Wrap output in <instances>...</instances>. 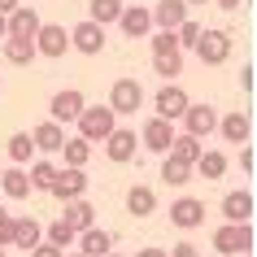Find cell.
<instances>
[{
	"label": "cell",
	"mask_w": 257,
	"mask_h": 257,
	"mask_svg": "<svg viewBox=\"0 0 257 257\" xmlns=\"http://www.w3.org/2000/svg\"><path fill=\"white\" fill-rule=\"evenodd\" d=\"M149 14H153V27H162V31H179L183 22H188V5H183V0H157Z\"/></svg>",
	"instance_id": "14"
},
{
	"label": "cell",
	"mask_w": 257,
	"mask_h": 257,
	"mask_svg": "<svg viewBox=\"0 0 257 257\" xmlns=\"http://www.w3.org/2000/svg\"><path fill=\"white\" fill-rule=\"evenodd\" d=\"M240 87H244V92H253V66L240 70Z\"/></svg>",
	"instance_id": "40"
},
{
	"label": "cell",
	"mask_w": 257,
	"mask_h": 257,
	"mask_svg": "<svg viewBox=\"0 0 257 257\" xmlns=\"http://www.w3.org/2000/svg\"><path fill=\"white\" fill-rule=\"evenodd\" d=\"M218 9H240V0H218Z\"/></svg>",
	"instance_id": "44"
},
{
	"label": "cell",
	"mask_w": 257,
	"mask_h": 257,
	"mask_svg": "<svg viewBox=\"0 0 257 257\" xmlns=\"http://www.w3.org/2000/svg\"><path fill=\"white\" fill-rule=\"evenodd\" d=\"M192 170H196V175H205V179H222V175H227V157H222L218 149H209V153H201V157H196V166H192Z\"/></svg>",
	"instance_id": "29"
},
{
	"label": "cell",
	"mask_w": 257,
	"mask_h": 257,
	"mask_svg": "<svg viewBox=\"0 0 257 257\" xmlns=\"http://www.w3.org/2000/svg\"><path fill=\"white\" fill-rule=\"evenodd\" d=\"M31 149H35V144H31L27 131H14V136H9V157H14L18 166H27V162H31Z\"/></svg>",
	"instance_id": "33"
},
{
	"label": "cell",
	"mask_w": 257,
	"mask_h": 257,
	"mask_svg": "<svg viewBox=\"0 0 257 257\" xmlns=\"http://www.w3.org/2000/svg\"><path fill=\"white\" fill-rule=\"evenodd\" d=\"M183 5H209V0H183Z\"/></svg>",
	"instance_id": "45"
},
{
	"label": "cell",
	"mask_w": 257,
	"mask_h": 257,
	"mask_svg": "<svg viewBox=\"0 0 257 257\" xmlns=\"http://www.w3.org/2000/svg\"><path fill=\"white\" fill-rule=\"evenodd\" d=\"M201 22H192V18H188V22H183V27H179L175 31V40H179V53H183V48H196V40H201Z\"/></svg>",
	"instance_id": "35"
},
{
	"label": "cell",
	"mask_w": 257,
	"mask_h": 257,
	"mask_svg": "<svg viewBox=\"0 0 257 257\" xmlns=\"http://www.w3.org/2000/svg\"><path fill=\"white\" fill-rule=\"evenodd\" d=\"M14 218L18 214H9V209L0 205V248H9V240H14Z\"/></svg>",
	"instance_id": "37"
},
{
	"label": "cell",
	"mask_w": 257,
	"mask_h": 257,
	"mask_svg": "<svg viewBox=\"0 0 257 257\" xmlns=\"http://www.w3.org/2000/svg\"><path fill=\"white\" fill-rule=\"evenodd\" d=\"M205 153V144L201 140H192V136H175L170 140V153L166 157H175V162H183V166H196V157Z\"/></svg>",
	"instance_id": "26"
},
{
	"label": "cell",
	"mask_w": 257,
	"mask_h": 257,
	"mask_svg": "<svg viewBox=\"0 0 257 257\" xmlns=\"http://www.w3.org/2000/svg\"><path fill=\"white\" fill-rule=\"evenodd\" d=\"M0 257H5V248H0Z\"/></svg>",
	"instance_id": "48"
},
{
	"label": "cell",
	"mask_w": 257,
	"mask_h": 257,
	"mask_svg": "<svg viewBox=\"0 0 257 257\" xmlns=\"http://www.w3.org/2000/svg\"><path fill=\"white\" fill-rule=\"evenodd\" d=\"M153 70L162 74L166 83L175 79V74H183V53H170V57H153Z\"/></svg>",
	"instance_id": "34"
},
{
	"label": "cell",
	"mask_w": 257,
	"mask_h": 257,
	"mask_svg": "<svg viewBox=\"0 0 257 257\" xmlns=\"http://www.w3.org/2000/svg\"><path fill=\"white\" fill-rule=\"evenodd\" d=\"M70 48V31L57 27V22H40L35 31V57H66Z\"/></svg>",
	"instance_id": "5"
},
{
	"label": "cell",
	"mask_w": 257,
	"mask_h": 257,
	"mask_svg": "<svg viewBox=\"0 0 257 257\" xmlns=\"http://www.w3.org/2000/svg\"><path fill=\"white\" fill-rule=\"evenodd\" d=\"M136 144H140L136 131H126V126H113V136L105 140L109 162H131V157H136Z\"/></svg>",
	"instance_id": "17"
},
{
	"label": "cell",
	"mask_w": 257,
	"mask_h": 257,
	"mask_svg": "<svg viewBox=\"0 0 257 257\" xmlns=\"http://www.w3.org/2000/svg\"><path fill=\"white\" fill-rule=\"evenodd\" d=\"M31 257H66V253L53 248V244H40V248H31Z\"/></svg>",
	"instance_id": "39"
},
{
	"label": "cell",
	"mask_w": 257,
	"mask_h": 257,
	"mask_svg": "<svg viewBox=\"0 0 257 257\" xmlns=\"http://www.w3.org/2000/svg\"><path fill=\"white\" fill-rule=\"evenodd\" d=\"M136 257H170L166 248H136Z\"/></svg>",
	"instance_id": "43"
},
{
	"label": "cell",
	"mask_w": 257,
	"mask_h": 257,
	"mask_svg": "<svg viewBox=\"0 0 257 257\" xmlns=\"http://www.w3.org/2000/svg\"><path fill=\"white\" fill-rule=\"evenodd\" d=\"M175 122H162V118H149L144 122V131H140V144L149 153H170V140H175Z\"/></svg>",
	"instance_id": "11"
},
{
	"label": "cell",
	"mask_w": 257,
	"mask_h": 257,
	"mask_svg": "<svg viewBox=\"0 0 257 257\" xmlns=\"http://www.w3.org/2000/svg\"><path fill=\"white\" fill-rule=\"evenodd\" d=\"M27 179H31V188H40V192H48V188H53V179H57V166L48 162V157H40V162H31Z\"/></svg>",
	"instance_id": "30"
},
{
	"label": "cell",
	"mask_w": 257,
	"mask_h": 257,
	"mask_svg": "<svg viewBox=\"0 0 257 257\" xmlns=\"http://www.w3.org/2000/svg\"><path fill=\"white\" fill-rule=\"evenodd\" d=\"M0 53H5V61H14V66H27V61H35V40H5Z\"/></svg>",
	"instance_id": "28"
},
{
	"label": "cell",
	"mask_w": 257,
	"mask_h": 257,
	"mask_svg": "<svg viewBox=\"0 0 257 257\" xmlns=\"http://www.w3.org/2000/svg\"><path fill=\"white\" fill-rule=\"evenodd\" d=\"M153 209H157V192H153V188L136 183V188L126 192V214H136V218H149Z\"/></svg>",
	"instance_id": "24"
},
{
	"label": "cell",
	"mask_w": 257,
	"mask_h": 257,
	"mask_svg": "<svg viewBox=\"0 0 257 257\" xmlns=\"http://www.w3.org/2000/svg\"><path fill=\"white\" fill-rule=\"evenodd\" d=\"M31 144L40 153H61V144H66V126H57V122H40L35 131H31Z\"/></svg>",
	"instance_id": "22"
},
{
	"label": "cell",
	"mask_w": 257,
	"mask_h": 257,
	"mask_svg": "<svg viewBox=\"0 0 257 257\" xmlns=\"http://www.w3.org/2000/svg\"><path fill=\"white\" fill-rule=\"evenodd\" d=\"M18 5H22V0H0V18H9L18 9Z\"/></svg>",
	"instance_id": "42"
},
{
	"label": "cell",
	"mask_w": 257,
	"mask_h": 257,
	"mask_svg": "<svg viewBox=\"0 0 257 257\" xmlns=\"http://www.w3.org/2000/svg\"><path fill=\"white\" fill-rule=\"evenodd\" d=\"M83 105H87V100H83L79 87H66V92H57L53 100H48V109H53V118H48V122H57V126H61V122H74L83 113Z\"/></svg>",
	"instance_id": "10"
},
{
	"label": "cell",
	"mask_w": 257,
	"mask_h": 257,
	"mask_svg": "<svg viewBox=\"0 0 257 257\" xmlns=\"http://www.w3.org/2000/svg\"><path fill=\"white\" fill-rule=\"evenodd\" d=\"M209 131H218V109L214 105H188V113H183V136L205 140Z\"/></svg>",
	"instance_id": "7"
},
{
	"label": "cell",
	"mask_w": 257,
	"mask_h": 257,
	"mask_svg": "<svg viewBox=\"0 0 257 257\" xmlns=\"http://www.w3.org/2000/svg\"><path fill=\"white\" fill-rule=\"evenodd\" d=\"M170 222L183 227V231L201 227V222H205V201H196V196H179V201L170 205Z\"/></svg>",
	"instance_id": "13"
},
{
	"label": "cell",
	"mask_w": 257,
	"mask_h": 257,
	"mask_svg": "<svg viewBox=\"0 0 257 257\" xmlns=\"http://www.w3.org/2000/svg\"><path fill=\"white\" fill-rule=\"evenodd\" d=\"M140 105H144V87H140L136 79H118L109 87V109H113V113H136Z\"/></svg>",
	"instance_id": "6"
},
{
	"label": "cell",
	"mask_w": 257,
	"mask_h": 257,
	"mask_svg": "<svg viewBox=\"0 0 257 257\" xmlns=\"http://www.w3.org/2000/svg\"><path fill=\"white\" fill-rule=\"evenodd\" d=\"M74 244H79V257H109V253H113V235H109V231H100V227L83 231Z\"/></svg>",
	"instance_id": "19"
},
{
	"label": "cell",
	"mask_w": 257,
	"mask_h": 257,
	"mask_svg": "<svg viewBox=\"0 0 257 257\" xmlns=\"http://www.w3.org/2000/svg\"><path fill=\"white\" fill-rule=\"evenodd\" d=\"M35 31H40V14L31 5H18L14 14L5 18V40H35Z\"/></svg>",
	"instance_id": "8"
},
{
	"label": "cell",
	"mask_w": 257,
	"mask_h": 257,
	"mask_svg": "<svg viewBox=\"0 0 257 257\" xmlns=\"http://www.w3.org/2000/svg\"><path fill=\"white\" fill-rule=\"evenodd\" d=\"M118 18H122V0H87V22H96L100 31Z\"/></svg>",
	"instance_id": "25"
},
{
	"label": "cell",
	"mask_w": 257,
	"mask_h": 257,
	"mask_svg": "<svg viewBox=\"0 0 257 257\" xmlns=\"http://www.w3.org/2000/svg\"><path fill=\"white\" fill-rule=\"evenodd\" d=\"M218 131H222V140L227 144H248V136H253V122H248V113L244 109H235V113H227V118H218Z\"/></svg>",
	"instance_id": "16"
},
{
	"label": "cell",
	"mask_w": 257,
	"mask_h": 257,
	"mask_svg": "<svg viewBox=\"0 0 257 257\" xmlns=\"http://www.w3.org/2000/svg\"><path fill=\"white\" fill-rule=\"evenodd\" d=\"M214 248L218 253H253V222H240V227H235V222H222V227L214 231Z\"/></svg>",
	"instance_id": "2"
},
{
	"label": "cell",
	"mask_w": 257,
	"mask_h": 257,
	"mask_svg": "<svg viewBox=\"0 0 257 257\" xmlns=\"http://www.w3.org/2000/svg\"><path fill=\"white\" fill-rule=\"evenodd\" d=\"M118 27L131 35V40H144L153 31V14L144 9V5H122V18H118Z\"/></svg>",
	"instance_id": "15"
},
{
	"label": "cell",
	"mask_w": 257,
	"mask_h": 257,
	"mask_svg": "<svg viewBox=\"0 0 257 257\" xmlns=\"http://www.w3.org/2000/svg\"><path fill=\"white\" fill-rule=\"evenodd\" d=\"M222 218L227 222H253V192H227L222 196Z\"/></svg>",
	"instance_id": "18"
},
{
	"label": "cell",
	"mask_w": 257,
	"mask_h": 257,
	"mask_svg": "<svg viewBox=\"0 0 257 257\" xmlns=\"http://www.w3.org/2000/svg\"><path fill=\"white\" fill-rule=\"evenodd\" d=\"M0 188H5L9 201H27L31 196V179H27L22 166H14V170H0Z\"/></svg>",
	"instance_id": "23"
},
{
	"label": "cell",
	"mask_w": 257,
	"mask_h": 257,
	"mask_svg": "<svg viewBox=\"0 0 257 257\" xmlns=\"http://www.w3.org/2000/svg\"><path fill=\"white\" fill-rule=\"evenodd\" d=\"M70 257H79V253H70Z\"/></svg>",
	"instance_id": "49"
},
{
	"label": "cell",
	"mask_w": 257,
	"mask_h": 257,
	"mask_svg": "<svg viewBox=\"0 0 257 257\" xmlns=\"http://www.w3.org/2000/svg\"><path fill=\"white\" fill-rule=\"evenodd\" d=\"M162 179H166V183H175V188H183V183L192 179V166L175 162V157H166V162H162Z\"/></svg>",
	"instance_id": "32"
},
{
	"label": "cell",
	"mask_w": 257,
	"mask_h": 257,
	"mask_svg": "<svg viewBox=\"0 0 257 257\" xmlns=\"http://www.w3.org/2000/svg\"><path fill=\"white\" fill-rule=\"evenodd\" d=\"M48 192H53L61 205L83 201V192H87V175H83V170H57V179H53V188H48Z\"/></svg>",
	"instance_id": "9"
},
{
	"label": "cell",
	"mask_w": 257,
	"mask_h": 257,
	"mask_svg": "<svg viewBox=\"0 0 257 257\" xmlns=\"http://www.w3.org/2000/svg\"><path fill=\"white\" fill-rule=\"evenodd\" d=\"M44 235H48L44 244H53V248H61V253H66V248H74V240H79V235L61 222V218H57V222H48V231H44Z\"/></svg>",
	"instance_id": "31"
},
{
	"label": "cell",
	"mask_w": 257,
	"mask_h": 257,
	"mask_svg": "<svg viewBox=\"0 0 257 257\" xmlns=\"http://www.w3.org/2000/svg\"><path fill=\"white\" fill-rule=\"evenodd\" d=\"M170 257H201V253H196V244L183 240V244H175V248H170Z\"/></svg>",
	"instance_id": "38"
},
{
	"label": "cell",
	"mask_w": 257,
	"mask_h": 257,
	"mask_svg": "<svg viewBox=\"0 0 257 257\" xmlns=\"http://www.w3.org/2000/svg\"><path fill=\"white\" fill-rule=\"evenodd\" d=\"M0 40H5V18H0Z\"/></svg>",
	"instance_id": "46"
},
{
	"label": "cell",
	"mask_w": 257,
	"mask_h": 257,
	"mask_svg": "<svg viewBox=\"0 0 257 257\" xmlns=\"http://www.w3.org/2000/svg\"><path fill=\"white\" fill-rule=\"evenodd\" d=\"M196 57H201V66H222V61L231 57V35H227V31H218V27L201 31V40H196Z\"/></svg>",
	"instance_id": "4"
},
{
	"label": "cell",
	"mask_w": 257,
	"mask_h": 257,
	"mask_svg": "<svg viewBox=\"0 0 257 257\" xmlns=\"http://www.w3.org/2000/svg\"><path fill=\"white\" fill-rule=\"evenodd\" d=\"M170 53H179L175 31H157V35H153V57H170Z\"/></svg>",
	"instance_id": "36"
},
{
	"label": "cell",
	"mask_w": 257,
	"mask_h": 257,
	"mask_svg": "<svg viewBox=\"0 0 257 257\" xmlns=\"http://www.w3.org/2000/svg\"><path fill=\"white\" fill-rule=\"evenodd\" d=\"M9 244L31 253V248H40V244H44V227L35 222V218H14V240H9Z\"/></svg>",
	"instance_id": "20"
},
{
	"label": "cell",
	"mask_w": 257,
	"mask_h": 257,
	"mask_svg": "<svg viewBox=\"0 0 257 257\" xmlns=\"http://www.w3.org/2000/svg\"><path fill=\"white\" fill-rule=\"evenodd\" d=\"M188 92H183V87H179V83H166L162 92L153 96V109H157V113H153V118H162V122H179L183 118V113H188Z\"/></svg>",
	"instance_id": "3"
},
{
	"label": "cell",
	"mask_w": 257,
	"mask_h": 257,
	"mask_svg": "<svg viewBox=\"0 0 257 257\" xmlns=\"http://www.w3.org/2000/svg\"><path fill=\"white\" fill-rule=\"evenodd\" d=\"M70 48L83 57H96L100 48H105V31L96 27V22H79V27L70 31Z\"/></svg>",
	"instance_id": "12"
},
{
	"label": "cell",
	"mask_w": 257,
	"mask_h": 257,
	"mask_svg": "<svg viewBox=\"0 0 257 257\" xmlns=\"http://www.w3.org/2000/svg\"><path fill=\"white\" fill-rule=\"evenodd\" d=\"M240 166H244V170H253V149H248V144L240 149Z\"/></svg>",
	"instance_id": "41"
},
{
	"label": "cell",
	"mask_w": 257,
	"mask_h": 257,
	"mask_svg": "<svg viewBox=\"0 0 257 257\" xmlns=\"http://www.w3.org/2000/svg\"><path fill=\"white\" fill-rule=\"evenodd\" d=\"M109 257H122V253H109Z\"/></svg>",
	"instance_id": "47"
},
{
	"label": "cell",
	"mask_w": 257,
	"mask_h": 257,
	"mask_svg": "<svg viewBox=\"0 0 257 257\" xmlns=\"http://www.w3.org/2000/svg\"><path fill=\"white\" fill-rule=\"evenodd\" d=\"M61 153H66V170H83V166H87V157H92V144H87V140H79V136H66Z\"/></svg>",
	"instance_id": "27"
},
{
	"label": "cell",
	"mask_w": 257,
	"mask_h": 257,
	"mask_svg": "<svg viewBox=\"0 0 257 257\" xmlns=\"http://www.w3.org/2000/svg\"><path fill=\"white\" fill-rule=\"evenodd\" d=\"M61 222H66L74 235H83V231H92V227H96V209H92L87 201H70V205H66V214H61Z\"/></svg>",
	"instance_id": "21"
},
{
	"label": "cell",
	"mask_w": 257,
	"mask_h": 257,
	"mask_svg": "<svg viewBox=\"0 0 257 257\" xmlns=\"http://www.w3.org/2000/svg\"><path fill=\"white\" fill-rule=\"evenodd\" d=\"M79 140H87V144H100V140L113 136V126H118V113L109 105H83L79 118Z\"/></svg>",
	"instance_id": "1"
}]
</instances>
